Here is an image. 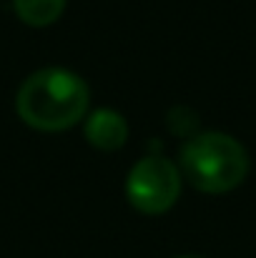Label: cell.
<instances>
[{
	"label": "cell",
	"instance_id": "277c9868",
	"mask_svg": "<svg viewBox=\"0 0 256 258\" xmlns=\"http://www.w3.org/2000/svg\"><path fill=\"white\" fill-rule=\"evenodd\" d=\"M83 136L95 151H121L128 141V120L113 108H95L85 115Z\"/></svg>",
	"mask_w": 256,
	"mask_h": 258
},
{
	"label": "cell",
	"instance_id": "8992f818",
	"mask_svg": "<svg viewBox=\"0 0 256 258\" xmlns=\"http://www.w3.org/2000/svg\"><path fill=\"white\" fill-rule=\"evenodd\" d=\"M196 128H198V115L186 108V105H176L171 108L169 113V131L176 136H196Z\"/></svg>",
	"mask_w": 256,
	"mask_h": 258
},
{
	"label": "cell",
	"instance_id": "3957f363",
	"mask_svg": "<svg viewBox=\"0 0 256 258\" xmlns=\"http://www.w3.org/2000/svg\"><path fill=\"white\" fill-rule=\"evenodd\" d=\"M181 185L183 175L178 163L161 153H148L126 175V198L138 213L161 216L176 206Z\"/></svg>",
	"mask_w": 256,
	"mask_h": 258
},
{
	"label": "cell",
	"instance_id": "5b68a950",
	"mask_svg": "<svg viewBox=\"0 0 256 258\" xmlns=\"http://www.w3.org/2000/svg\"><path fill=\"white\" fill-rule=\"evenodd\" d=\"M13 10L25 25L48 28L63 15L66 0H13Z\"/></svg>",
	"mask_w": 256,
	"mask_h": 258
},
{
	"label": "cell",
	"instance_id": "6da1fadb",
	"mask_svg": "<svg viewBox=\"0 0 256 258\" xmlns=\"http://www.w3.org/2000/svg\"><path fill=\"white\" fill-rule=\"evenodd\" d=\"M90 88L68 68H40L30 73L15 95L20 120L43 133H61L90 113Z\"/></svg>",
	"mask_w": 256,
	"mask_h": 258
},
{
	"label": "cell",
	"instance_id": "52a82bcc",
	"mask_svg": "<svg viewBox=\"0 0 256 258\" xmlns=\"http://www.w3.org/2000/svg\"><path fill=\"white\" fill-rule=\"evenodd\" d=\"M178 258H201V256H178Z\"/></svg>",
	"mask_w": 256,
	"mask_h": 258
},
{
	"label": "cell",
	"instance_id": "7a4b0ae2",
	"mask_svg": "<svg viewBox=\"0 0 256 258\" xmlns=\"http://www.w3.org/2000/svg\"><path fill=\"white\" fill-rule=\"evenodd\" d=\"M251 168L246 148L229 133L206 131L186 138L178 153V171L183 180L209 196L236 190Z\"/></svg>",
	"mask_w": 256,
	"mask_h": 258
}]
</instances>
